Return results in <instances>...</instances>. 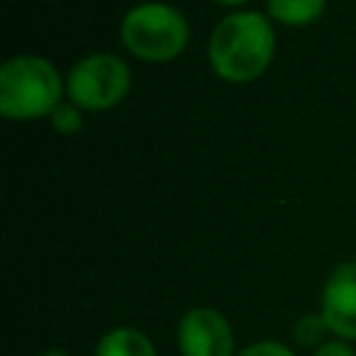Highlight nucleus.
<instances>
[{
    "mask_svg": "<svg viewBox=\"0 0 356 356\" xmlns=\"http://www.w3.org/2000/svg\"><path fill=\"white\" fill-rule=\"evenodd\" d=\"M323 317L342 339H356V261L339 264L323 289Z\"/></svg>",
    "mask_w": 356,
    "mask_h": 356,
    "instance_id": "nucleus-6",
    "label": "nucleus"
},
{
    "mask_svg": "<svg viewBox=\"0 0 356 356\" xmlns=\"http://www.w3.org/2000/svg\"><path fill=\"white\" fill-rule=\"evenodd\" d=\"M189 39L186 19L164 3H142L131 8L122 19V42L125 47L147 61L175 58Z\"/></svg>",
    "mask_w": 356,
    "mask_h": 356,
    "instance_id": "nucleus-3",
    "label": "nucleus"
},
{
    "mask_svg": "<svg viewBox=\"0 0 356 356\" xmlns=\"http://www.w3.org/2000/svg\"><path fill=\"white\" fill-rule=\"evenodd\" d=\"M214 3H222V6H236V3H245V0H214Z\"/></svg>",
    "mask_w": 356,
    "mask_h": 356,
    "instance_id": "nucleus-14",
    "label": "nucleus"
},
{
    "mask_svg": "<svg viewBox=\"0 0 356 356\" xmlns=\"http://www.w3.org/2000/svg\"><path fill=\"white\" fill-rule=\"evenodd\" d=\"M44 356H67V353H64V350H58V348H53V350H47Z\"/></svg>",
    "mask_w": 356,
    "mask_h": 356,
    "instance_id": "nucleus-13",
    "label": "nucleus"
},
{
    "mask_svg": "<svg viewBox=\"0 0 356 356\" xmlns=\"http://www.w3.org/2000/svg\"><path fill=\"white\" fill-rule=\"evenodd\" d=\"M312 356H356L350 345H342V342H325L323 348H317Z\"/></svg>",
    "mask_w": 356,
    "mask_h": 356,
    "instance_id": "nucleus-12",
    "label": "nucleus"
},
{
    "mask_svg": "<svg viewBox=\"0 0 356 356\" xmlns=\"http://www.w3.org/2000/svg\"><path fill=\"white\" fill-rule=\"evenodd\" d=\"M239 356H295L286 345H281V342H275V339H264V342H253V345H248Z\"/></svg>",
    "mask_w": 356,
    "mask_h": 356,
    "instance_id": "nucleus-11",
    "label": "nucleus"
},
{
    "mask_svg": "<svg viewBox=\"0 0 356 356\" xmlns=\"http://www.w3.org/2000/svg\"><path fill=\"white\" fill-rule=\"evenodd\" d=\"M50 117H53V128L61 134H78L81 131V111L75 106H58Z\"/></svg>",
    "mask_w": 356,
    "mask_h": 356,
    "instance_id": "nucleus-10",
    "label": "nucleus"
},
{
    "mask_svg": "<svg viewBox=\"0 0 356 356\" xmlns=\"http://www.w3.org/2000/svg\"><path fill=\"white\" fill-rule=\"evenodd\" d=\"M178 345L184 356H231L234 334L214 309H192L178 325Z\"/></svg>",
    "mask_w": 356,
    "mask_h": 356,
    "instance_id": "nucleus-5",
    "label": "nucleus"
},
{
    "mask_svg": "<svg viewBox=\"0 0 356 356\" xmlns=\"http://www.w3.org/2000/svg\"><path fill=\"white\" fill-rule=\"evenodd\" d=\"M97 356H156V350L142 331L114 328L100 339Z\"/></svg>",
    "mask_w": 356,
    "mask_h": 356,
    "instance_id": "nucleus-7",
    "label": "nucleus"
},
{
    "mask_svg": "<svg viewBox=\"0 0 356 356\" xmlns=\"http://www.w3.org/2000/svg\"><path fill=\"white\" fill-rule=\"evenodd\" d=\"M273 28L256 11H239L225 17L209 42V58L220 78L250 81L261 75L273 58Z\"/></svg>",
    "mask_w": 356,
    "mask_h": 356,
    "instance_id": "nucleus-1",
    "label": "nucleus"
},
{
    "mask_svg": "<svg viewBox=\"0 0 356 356\" xmlns=\"http://www.w3.org/2000/svg\"><path fill=\"white\" fill-rule=\"evenodd\" d=\"M131 86V70L122 58L97 53L89 58H81L67 78V92L81 108H108L125 97Z\"/></svg>",
    "mask_w": 356,
    "mask_h": 356,
    "instance_id": "nucleus-4",
    "label": "nucleus"
},
{
    "mask_svg": "<svg viewBox=\"0 0 356 356\" xmlns=\"http://www.w3.org/2000/svg\"><path fill=\"white\" fill-rule=\"evenodd\" d=\"M331 328H328V323H325V317L323 314H306V317H300L298 323H295V339L300 342V345H317V348H323L325 342V334H328Z\"/></svg>",
    "mask_w": 356,
    "mask_h": 356,
    "instance_id": "nucleus-9",
    "label": "nucleus"
},
{
    "mask_svg": "<svg viewBox=\"0 0 356 356\" xmlns=\"http://www.w3.org/2000/svg\"><path fill=\"white\" fill-rule=\"evenodd\" d=\"M61 75L36 56H17L0 70V111L8 120L53 114L61 103Z\"/></svg>",
    "mask_w": 356,
    "mask_h": 356,
    "instance_id": "nucleus-2",
    "label": "nucleus"
},
{
    "mask_svg": "<svg viewBox=\"0 0 356 356\" xmlns=\"http://www.w3.org/2000/svg\"><path fill=\"white\" fill-rule=\"evenodd\" d=\"M325 0H270V14L284 25H306L317 19Z\"/></svg>",
    "mask_w": 356,
    "mask_h": 356,
    "instance_id": "nucleus-8",
    "label": "nucleus"
}]
</instances>
